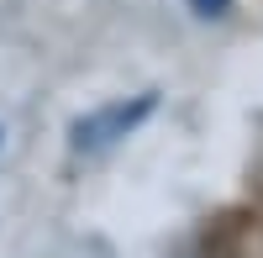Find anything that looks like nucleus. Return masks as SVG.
I'll return each mask as SVG.
<instances>
[{"label": "nucleus", "mask_w": 263, "mask_h": 258, "mask_svg": "<svg viewBox=\"0 0 263 258\" xmlns=\"http://www.w3.org/2000/svg\"><path fill=\"white\" fill-rule=\"evenodd\" d=\"M227 6H232V0H195L200 16H227Z\"/></svg>", "instance_id": "2"}, {"label": "nucleus", "mask_w": 263, "mask_h": 258, "mask_svg": "<svg viewBox=\"0 0 263 258\" xmlns=\"http://www.w3.org/2000/svg\"><path fill=\"white\" fill-rule=\"evenodd\" d=\"M153 105H158V100H153V95H137V100H121V105H105V111H95V116H79L74 121V148H79V153H95V148H111L116 137H126L132 132V126H137L147 111H153Z\"/></svg>", "instance_id": "1"}]
</instances>
